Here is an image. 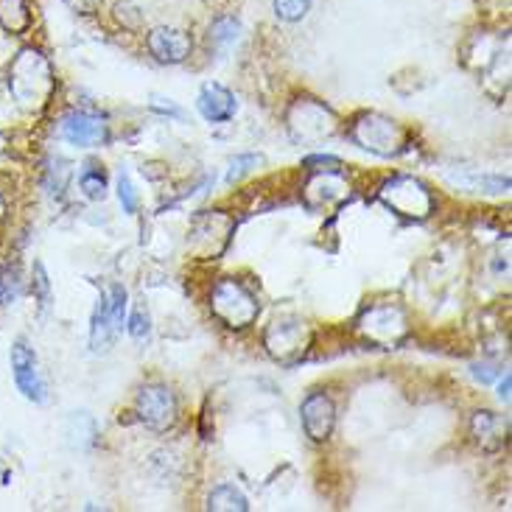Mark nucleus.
Instances as JSON below:
<instances>
[{"label":"nucleus","mask_w":512,"mask_h":512,"mask_svg":"<svg viewBox=\"0 0 512 512\" xmlns=\"http://www.w3.org/2000/svg\"><path fill=\"white\" fill-rule=\"evenodd\" d=\"M9 93L17 107L26 112H40L51 104L56 93V73L51 59L40 48H23L9 68Z\"/></svg>","instance_id":"obj_1"},{"label":"nucleus","mask_w":512,"mask_h":512,"mask_svg":"<svg viewBox=\"0 0 512 512\" xmlns=\"http://www.w3.org/2000/svg\"><path fill=\"white\" fill-rule=\"evenodd\" d=\"M210 311L222 322L224 328L244 331L261 314V303L241 280L236 277H222L213 291H210Z\"/></svg>","instance_id":"obj_2"},{"label":"nucleus","mask_w":512,"mask_h":512,"mask_svg":"<svg viewBox=\"0 0 512 512\" xmlns=\"http://www.w3.org/2000/svg\"><path fill=\"white\" fill-rule=\"evenodd\" d=\"M350 138L364 152L378 157H395L406 149V132L398 121H392L381 112H364L350 126Z\"/></svg>","instance_id":"obj_3"},{"label":"nucleus","mask_w":512,"mask_h":512,"mask_svg":"<svg viewBox=\"0 0 512 512\" xmlns=\"http://www.w3.org/2000/svg\"><path fill=\"white\" fill-rule=\"evenodd\" d=\"M286 126H289V135L294 143L314 146V143L331 138L339 121H336L331 107H325L317 98H300L286 112Z\"/></svg>","instance_id":"obj_4"},{"label":"nucleus","mask_w":512,"mask_h":512,"mask_svg":"<svg viewBox=\"0 0 512 512\" xmlns=\"http://www.w3.org/2000/svg\"><path fill=\"white\" fill-rule=\"evenodd\" d=\"M314 342L311 325L300 317H280L275 319L266 333H263V347L266 353L280 364H297L308 353Z\"/></svg>","instance_id":"obj_5"},{"label":"nucleus","mask_w":512,"mask_h":512,"mask_svg":"<svg viewBox=\"0 0 512 512\" xmlns=\"http://www.w3.org/2000/svg\"><path fill=\"white\" fill-rule=\"evenodd\" d=\"M378 199L389 210H395L398 216H406V219H429L431 210H434V196L415 177H389L378 188Z\"/></svg>","instance_id":"obj_6"},{"label":"nucleus","mask_w":512,"mask_h":512,"mask_svg":"<svg viewBox=\"0 0 512 512\" xmlns=\"http://www.w3.org/2000/svg\"><path fill=\"white\" fill-rule=\"evenodd\" d=\"M236 230V222L222 210H202L196 213L191 230H188V250L196 258H219L224 247L230 244V236Z\"/></svg>","instance_id":"obj_7"},{"label":"nucleus","mask_w":512,"mask_h":512,"mask_svg":"<svg viewBox=\"0 0 512 512\" xmlns=\"http://www.w3.org/2000/svg\"><path fill=\"white\" fill-rule=\"evenodd\" d=\"M135 415L146 429L168 431L180 417V403L166 384H146L135 398Z\"/></svg>","instance_id":"obj_8"},{"label":"nucleus","mask_w":512,"mask_h":512,"mask_svg":"<svg viewBox=\"0 0 512 512\" xmlns=\"http://www.w3.org/2000/svg\"><path fill=\"white\" fill-rule=\"evenodd\" d=\"M12 375L17 389L23 392V398L31 403H45L48 401V381H45V373H42L40 359L34 353V347L17 339L12 345Z\"/></svg>","instance_id":"obj_9"},{"label":"nucleus","mask_w":512,"mask_h":512,"mask_svg":"<svg viewBox=\"0 0 512 512\" xmlns=\"http://www.w3.org/2000/svg\"><path fill=\"white\" fill-rule=\"evenodd\" d=\"M59 138L70 143V146H79V149H96V146L110 143L112 132L110 124L104 118L93 115V112L70 110L59 121Z\"/></svg>","instance_id":"obj_10"},{"label":"nucleus","mask_w":512,"mask_h":512,"mask_svg":"<svg viewBox=\"0 0 512 512\" xmlns=\"http://www.w3.org/2000/svg\"><path fill=\"white\" fill-rule=\"evenodd\" d=\"M359 331L373 342V345L392 347L398 345L406 333V314L398 305H373L367 308L359 319Z\"/></svg>","instance_id":"obj_11"},{"label":"nucleus","mask_w":512,"mask_h":512,"mask_svg":"<svg viewBox=\"0 0 512 512\" xmlns=\"http://www.w3.org/2000/svg\"><path fill=\"white\" fill-rule=\"evenodd\" d=\"M300 420H303L305 434L314 443H325L336 426V406L325 392H308V398L300 406Z\"/></svg>","instance_id":"obj_12"},{"label":"nucleus","mask_w":512,"mask_h":512,"mask_svg":"<svg viewBox=\"0 0 512 512\" xmlns=\"http://www.w3.org/2000/svg\"><path fill=\"white\" fill-rule=\"evenodd\" d=\"M146 45H149V51L157 62H163V65H180L185 62L191 51H194V42L191 37L180 31V28H171V26H157L149 31V37H146Z\"/></svg>","instance_id":"obj_13"},{"label":"nucleus","mask_w":512,"mask_h":512,"mask_svg":"<svg viewBox=\"0 0 512 512\" xmlns=\"http://www.w3.org/2000/svg\"><path fill=\"white\" fill-rule=\"evenodd\" d=\"M196 110H199V115H202L208 124H227V121L236 118L238 101L227 87H222V84L216 82H208L202 84V90H199V96H196Z\"/></svg>","instance_id":"obj_14"},{"label":"nucleus","mask_w":512,"mask_h":512,"mask_svg":"<svg viewBox=\"0 0 512 512\" xmlns=\"http://www.w3.org/2000/svg\"><path fill=\"white\" fill-rule=\"evenodd\" d=\"M305 205L311 210L331 208L347 196V180L339 171H314V177L305 185Z\"/></svg>","instance_id":"obj_15"},{"label":"nucleus","mask_w":512,"mask_h":512,"mask_svg":"<svg viewBox=\"0 0 512 512\" xmlns=\"http://www.w3.org/2000/svg\"><path fill=\"white\" fill-rule=\"evenodd\" d=\"M507 434H510V423L496 412H476L471 420V437L473 443L479 445L487 454H496L507 445Z\"/></svg>","instance_id":"obj_16"},{"label":"nucleus","mask_w":512,"mask_h":512,"mask_svg":"<svg viewBox=\"0 0 512 512\" xmlns=\"http://www.w3.org/2000/svg\"><path fill=\"white\" fill-rule=\"evenodd\" d=\"M115 336H118V331H115V325H112L110 319L107 297L101 294L96 308H93V317H90V347H93L96 353H107Z\"/></svg>","instance_id":"obj_17"},{"label":"nucleus","mask_w":512,"mask_h":512,"mask_svg":"<svg viewBox=\"0 0 512 512\" xmlns=\"http://www.w3.org/2000/svg\"><path fill=\"white\" fill-rule=\"evenodd\" d=\"M0 28L9 34H26L31 28L28 0H0Z\"/></svg>","instance_id":"obj_18"},{"label":"nucleus","mask_w":512,"mask_h":512,"mask_svg":"<svg viewBox=\"0 0 512 512\" xmlns=\"http://www.w3.org/2000/svg\"><path fill=\"white\" fill-rule=\"evenodd\" d=\"M26 289V277L17 261L0 263V305H12L23 297Z\"/></svg>","instance_id":"obj_19"},{"label":"nucleus","mask_w":512,"mask_h":512,"mask_svg":"<svg viewBox=\"0 0 512 512\" xmlns=\"http://www.w3.org/2000/svg\"><path fill=\"white\" fill-rule=\"evenodd\" d=\"M208 510L216 512H247L250 510V501L247 496L238 490L236 485H219L208 499Z\"/></svg>","instance_id":"obj_20"},{"label":"nucleus","mask_w":512,"mask_h":512,"mask_svg":"<svg viewBox=\"0 0 512 512\" xmlns=\"http://www.w3.org/2000/svg\"><path fill=\"white\" fill-rule=\"evenodd\" d=\"M238 34H241V23H238L236 17H219L213 26H210V42L216 45V48H230L233 42L238 40Z\"/></svg>","instance_id":"obj_21"},{"label":"nucleus","mask_w":512,"mask_h":512,"mask_svg":"<svg viewBox=\"0 0 512 512\" xmlns=\"http://www.w3.org/2000/svg\"><path fill=\"white\" fill-rule=\"evenodd\" d=\"M107 297V308H110V319L115 325V331H124V317H126V289L124 286H110V291L104 294Z\"/></svg>","instance_id":"obj_22"},{"label":"nucleus","mask_w":512,"mask_h":512,"mask_svg":"<svg viewBox=\"0 0 512 512\" xmlns=\"http://www.w3.org/2000/svg\"><path fill=\"white\" fill-rule=\"evenodd\" d=\"M272 6H275V14L280 20L300 23L308 14V9H311V0H272Z\"/></svg>","instance_id":"obj_23"},{"label":"nucleus","mask_w":512,"mask_h":512,"mask_svg":"<svg viewBox=\"0 0 512 512\" xmlns=\"http://www.w3.org/2000/svg\"><path fill=\"white\" fill-rule=\"evenodd\" d=\"M126 331H129L132 339H138V342H146V339H149V333H152V317H149L146 305H138V308L129 314Z\"/></svg>","instance_id":"obj_24"},{"label":"nucleus","mask_w":512,"mask_h":512,"mask_svg":"<svg viewBox=\"0 0 512 512\" xmlns=\"http://www.w3.org/2000/svg\"><path fill=\"white\" fill-rule=\"evenodd\" d=\"M263 163L261 154H238L236 160H230V168H227V185H233V182H238L241 177H247L252 168H258Z\"/></svg>","instance_id":"obj_25"},{"label":"nucleus","mask_w":512,"mask_h":512,"mask_svg":"<svg viewBox=\"0 0 512 512\" xmlns=\"http://www.w3.org/2000/svg\"><path fill=\"white\" fill-rule=\"evenodd\" d=\"M31 289H34V300L40 303V308L45 311L51 305V280H48V272L40 261L34 263V275H31Z\"/></svg>","instance_id":"obj_26"},{"label":"nucleus","mask_w":512,"mask_h":512,"mask_svg":"<svg viewBox=\"0 0 512 512\" xmlns=\"http://www.w3.org/2000/svg\"><path fill=\"white\" fill-rule=\"evenodd\" d=\"M79 185H82V191L87 199H104V196H107V177H104V171H93V168L84 171Z\"/></svg>","instance_id":"obj_27"},{"label":"nucleus","mask_w":512,"mask_h":512,"mask_svg":"<svg viewBox=\"0 0 512 512\" xmlns=\"http://www.w3.org/2000/svg\"><path fill=\"white\" fill-rule=\"evenodd\" d=\"M118 202H121V208H124V213H129V216H135V213H138L140 196H138V191H135L132 180H129L126 174H121V177H118Z\"/></svg>","instance_id":"obj_28"},{"label":"nucleus","mask_w":512,"mask_h":512,"mask_svg":"<svg viewBox=\"0 0 512 512\" xmlns=\"http://www.w3.org/2000/svg\"><path fill=\"white\" fill-rule=\"evenodd\" d=\"M305 168H311V171H339L342 168V160H336V157H322V154H314V157H308L305 160Z\"/></svg>","instance_id":"obj_29"},{"label":"nucleus","mask_w":512,"mask_h":512,"mask_svg":"<svg viewBox=\"0 0 512 512\" xmlns=\"http://www.w3.org/2000/svg\"><path fill=\"white\" fill-rule=\"evenodd\" d=\"M65 3H68L73 12L96 14L98 9H101V3H104V0H65Z\"/></svg>","instance_id":"obj_30"},{"label":"nucleus","mask_w":512,"mask_h":512,"mask_svg":"<svg viewBox=\"0 0 512 512\" xmlns=\"http://www.w3.org/2000/svg\"><path fill=\"white\" fill-rule=\"evenodd\" d=\"M510 384H512V378H510V373H507V375H504V381L499 384V398H501V401H510Z\"/></svg>","instance_id":"obj_31"},{"label":"nucleus","mask_w":512,"mask_h":512,"mask_svg":"<svg viewBox=\"0 0 512 512\" xmlns=\"http://www.w3.org/2000/svg\"><path fill=\"white\" fill-rule=\"evenodd\" d=\"M6 219V199H3V194H0V222Z\"/></svg>","instance_id":"obj_32"}]
</instances>
